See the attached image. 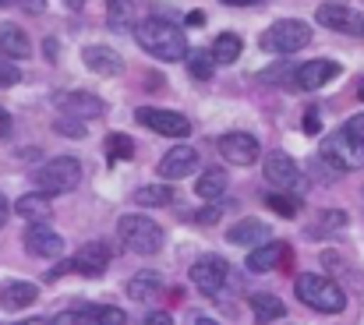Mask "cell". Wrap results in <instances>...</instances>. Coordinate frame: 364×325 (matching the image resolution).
<instances>
[{
  "mask_svg": "<svg viewBox=\"0 0 364 325\" xmlns=\"http://www.w3.org/2000/svg\"><path fill=\"white\" fill-rule=\"evenodd\" d=\"M134 39L156 60L173 64V60H184L188 57V36H184V28H177L166 18H145V21H138L134 25Z\"/></svg>",
  "mask_w": 364,
  "mask_h": 325,
  "instance_id": "cell-1",
  "label": "cell"
},
{
  "mask_svg": "<svg viewBox=\"0 0 364 325\" xmlns=\"http://www.w3.org/2000/svg\"><path fill=\"white\" fill-rule=\"evenodd\" d=\"M294 294L304 308L318 311V315H340L347 308V294L336 279L322 276V272H301L294 283Z\"/></svg>",
  "mask_w": 364,
  "mask_h": 325,
  "instance_id": "cell-2",
  "label": "cell"
},
{
  "mask_svg": "<svg viewBox=\"0 0 364 325\" xmlns=\"http://www.w3.org/2000/svg\"><path fill=\"white\" fill-rule=\"evenodd\" d=\"M308 43H311V25H304L301 18H279L258 39V46L265 53H279V57H290V53L304 50Z\"/></svg>",
  "mask_w": 364,
  "mask_h": 325,
  "instance_id": "cell-3",
  "label": "cell"
},
{
  "mask_svg": "<svg viewBox=\"0 0 364 325\" xmlns=\"http://www.w3.org/2000/svg\"><path fill=\"white\" fill-rule=\"evenodd\" d=\"M117 233H121V244L127 251H134V255H156V251L163 247V226H159L156 219L138 216V213L121 216Z\"/></svg>",
  "mask_w": 364,
  "mask_h": 325,
  "instance_id": "cell-4",
  "label": "cell"
},
{
  "mask_svg": "<svg viewBox=\"0 0 364 325\" xmlns=\"http://www.w3.org/2000/svg\"><path fill=\"white\" fill-rule=\"evenodd\" d=\"M82 181V163L75 156H57L36 170V188L46 195H68Z\"/></svg>",
  "mask_w": 364,
  "mask_h": 325,
  "instance_id": "cell-5",
  "label": "cell"
},
{
  "mask_svg": "<svg viewBox=\"0 0 364 325\" xmlns=\"http://www.w3.org/2000/svg\"><path fill=\"white\" fill-rule=\"evenodd\" d=\"M322 159L329 166H336L340 174H350V170H361L364 166V142L354 138L347 127L333 131L326 142H322Z\"/></svg>",
  "mask_w": 364,
  "mask_h": 325,
  "instance_id": "cell-6",
  "label": "cell"
},
{
  "mask_svg": "<svg viewBox=\"0 0 364 325\" xmlns=\"http://www.w3.org/2000/svg\"><path fill=\"white\" fill-rule=\"evenodd\" d=\"M134 120L145 124L149 131L163 134V138H188L191 134V120L177 110H159V107H138L134 110Z\"/></svg>",
  "mask_w": 364,
  "mask_h": 325,
  "instance_id": "cell-7",
  "label": "cell"
},
{
  "mask_svg": "<svg viewBox=\"0 0 364 325\" xmlns=\"http://www.w3.org/2000/svg\"><path fill=\"white\" fill-rule=\"evenodd\" d=\"M227 276H230V265H227L223 255H202V258L191 265V283H195L205 297H216V294L223 290Z\"/></svg>",
  "mask_w": 364,
  "mask_h": 325,
  "instance_id": "cell-8",
  "label": "cell"
},
{
  "mask_svg": "<svg viewBox=\"0 0 364 325\" xmlns=\"http://www.w3.org/2000/svg\"><path fill=\"white\" fill-rule=\"evenodd\" d=\"M315 21L322 28H333L343 36H364V11H354L347 4H322L315 11Z\"/></svg>",
  "mask_w": 364,
  "mask_h": 325,
  "instance_id": "cell-9",
  "label": "cell"
},
{
  "mask_svg": "<svg viewBox=\"0 0 364 325\" xmlns=\"http://www.w3.org/2000/svg\"><path fill=\"white\" fill-rule=\"evenodd\" d=\"M110 258H114V255H110V244H107V240H89V244H82V247L75 251L71 269H75L78 276L96 279V276H103V272H107Z\"/></svg>",
  "mask_w": 364,
  "mask_h": 325,
  "instance_id": "cell-10",
  "label": "cell"
},
{
  "mask_svg": "<svg viewBox=\"0 0 364 325\" xmlns=\"http://www.w3.org/2000/svg\"><path fill=\"white\" fill-rule=\"evenodd\" d=\"M336 75H340V64L329 60V57H322V60H308V64L294 68V85H297L301 92H318V89L329 85Z\"/></svg>",
  "mask_w": 364,
  "mask_h": 325,
  "instance_id": "cell-11",
  "label": "cell"
},
{
  "mask_svg": "<svg viewBox=\"0 0 364 325\" xmlns=\"http://www.w3.org/2000/svg\"><path fill=\"white\" fill-rule=\"evenodd\" d=\"M220 152H223V159L234 163V166H251V163H258V156H262L258 138L247 134V131H230V134H223V138H220Z\"/></svg>",
  "mask_w": 364,
  "mask_h": 325,
  "instance_id": "cell-12",
  "label": "cell"
},
{
  "mask_svg": "<svg viewBox=\"0 0 364 325\" xmlns=\"http://www.w3.org/2000/svg\"><path fill=\"white\" fill-rule=\"evenodd\" d=\"M262 170H265V181L272 188H279V191H290V188L301 184V166L287 152H269L265 163H262Z\"/></svg>",
  "mask_w": 364,
  "mask_h": 325,
  "instance_id": "cell-13",
  "label": "cell"
},
{
  "mask_svg": "<svg viewBox=\"0 0 364 325\" xmlns=\"http://www.w3.org/2000/svg\"><path fill=\"white\" fill-rule=\"evenodd\" d=\"M25 251L36 255V258H60L64 255V237L43 223H32L25 230Z\"/></svg>",
  "mask_w": 364,
  "mask_h": 325,
  "instance_id": "cell-14",
  "label": "cell"
},
{
  "mask_svg": "<svg viewBox=\"0 0 364 325\" xmlns=\"http://www.w3.org/2000/svg\"><path fill=\"white\" fill-rule=\"evenodd\" d=\"M195 170H198V149H191V145H173L159 159V177L163 181H181V177H188Z\"/></svg>",
  "mask_w": 364,
  "mask_h": 325,
  "instance_id": "cell-15",
  "label": "cell"
},
{
  "mask_svg": "<svg viewBox=\"0 0 364 325\" xmlns=\"http://www.w3.org/2000/svg\"><path fill=\"white\" fill-rule=\"evenodd\" d=\"M60 322H96V325H124L127 315L121 308H110V304H78L71 311L60 315Z\"/></svg>",
  "mask_w": 364,
  "mask_h": 325,
  "instance_id": "cell-16",
  "label": "cell"
},
{
  "mask_svg": "<svg viewBox=\"0 0 364 325\" xmlns=\"http://www.w3.org/2000/svg\"><path fill=\"white\" fill-rule=\"evenodd\" d=\"M0 53L11 57V60H25L32 57V39L21 25L14 21H0Z\"/></svg>",
  "mask_w": 364,
  "mask_h": 325,
  "instance_id": "cell-17",
  "label": "cell"
},
{
  "mask_svg": "<svg viewBox=\"0 0 364 325\" xmlns=\"http://www.w3.org/2000/svg\"><path fill=\"white\" fill-rule=\"evenodd\" d=\"M82 60H85V64H89V71H92V75H100V78H114V75H121L124 71L121 53H117V50H110V46H85Z\"/></svg>",
  "mask_w": 364,
  "mask_h": 325,
  "instance_id": "cell-18",
  "label": "cell"
},
{
  "mask_svg": "<svg viewBox=\"0 0 364 325\" xmlns=\"http://www.w3.org/2000/svg\"><path fill=\"white\" fill-rule=\"evenodd\" d=\"M227 240H230V244H237V247H258V244L272 240V230H269L262 219H241V223H234V226H230Z\"/></svg>",
  "mask_w": 364,
  "mask_h": 325,
  "instance_id": "cell-19",
  "label": "cell"
},
{
  "mask_svg": "<svg viewBox=\"0 0 364 325\" xmlns=\"http://www.w3.org/2000/svg\"><path fill=\"white\" fill-rule=\"evenodd\" d=\"M127 294H131V301L149 304V301H156V297L163 294V276H159L156 269H141V272H134V276L127 279Z\"/></svg>",
  "mask_w": 364,
  "mask_h": 325,
  "instance_id": "cell-20",
  "label": "cell"
},
{
  "mask_svg": "<svg viewBox=\"0 0 364 325\" xmlns=\"http://www.w3.org/2000/svg\"><path fill=\"white\" fill-rule=\"evenodd\" d=\"M287 255H290L287 244H279V240H265V244H258V247L247 255V269H251V272H269V269H276Z\"/></svg>",
  "mask_w": 364,
  "mask_h": 325,
  "instance_id": "cell-21",
  "label": "cell"
},
{
  "mask_svg": "<svg viewBox=\"0 0 364 325\" xmlns=\"http://www.w3.org/2000/svg\"><path fill=\"white\" fill-rule=\"evenodd\" d=\"M57 107L64 110V113H71V117H100L107 110L103 100L92 96V92H68V96L57 100Z\"/></svg>",
  "mask_w": 364,
  "mask_h": 325,
  "instance_id": "cell-22",
  "label": "cell"
},
{
  "mask_svg": "<svg viewBox=\"0 0 364 325\" xmlns=\"http://www.w3.org/2000/svg\"><path fill=\"white\" fill-rule=\"evenodd\" d=\"M36 297H39L36 283H7V287H0V308H7V311L32 308Z\"/></svg>",
  "mask_w": 364,
  "mask_h": 325,
  "instance_id": "cell-23",
  "label": "cell"
},
{
  "mask_svg": "<svg viewBox=\"0 0 364 325\" xmlns=\"http://www.w3.org/2000/svg\"><path fill=\"white\" fill-rule=\"evenodd\" d=\"M195 195H198V198H205V202H220V198L227 195V174H223V170H216V166L202 170V174H198V181H195Z\"/></svg>",
  "mask_w": 364,
  "mask_h": 325,
  "instance_id": "cell-24",
  "label": "cell"
},
{
  "mask_svg": "<svg viewBox=\"0 0 364 325\" xmlns=\"http://www.w3.org/2000/svg\"><path fill=\"white\" fill-rule=\"evenodd\" d=\"M14 213L21 219H28V223H43V219L50 216V195H46V191L21 195V198L14 202Z\"/></svg>",
  "mask_w": 364,
  "mask_h": 325,
  "instance_id": "cell-25",
  "label": "cell"
},
{
  "mask_svg": "<svg viewBox=\"0 0 364 325\" xmlns=\"http://www.w3.org/2000/svg\"><path fill=\"white\" fill-rule=\"evenodd\" d=\"M131 198H134L138 209H159V206H170L173 202V188L170 184H145Z\"/></svg>",
  "mask_w": 364,
  "mask_h": 325,
  "instance_id": "cell-26",
  "label": "cell"
},
{
  "mask_svg": "<svg viewBox=\"0 0 364 325\" xmlns=\"http://www.w3.org/2000/svg\"><path fill=\"white\" fill-rule=\"evenodd\" d=\"M251 311L258 322H279L287 315V304L276 294H251Z\"/></svg>",
  "mask_w": 364,
  "mask_h": 325,
  "instance_id": "cell-27",
  "label": "cell"
},
{
  "mask_svg": "<svg viewBox=\"0 0 364 325\" xmlns=\"http://www.w3.org/2000/svg\"><path fill=\"white\" fill-rule=\"evenodd\" d=\"M241 53H244V43L237 32H220V36L213 39V57H216V64H234Z\"/></svg>",
  "mask_w": 364,
  "mask_h": 325,
  "instance_id": "cell-28",
  "label": "cell"
},
{
  "mask_svg": "<svg viewBox=\"0 0 364 325\" xmlns=\"http://www.w3.org/2000/svg\"><path fill=\"white\" fill-rule=\"evenodd\" d=\"M107 21L110 28H134V0H107Z\"/></svg>",
  "mask_w": 364,
  "mask_h": 325,
  "instance_id": "cell-29",
  "label": "cell"
},
{
  "mask_svg": "<svg viewBox=\"0 0 364 325\" xmlns=\"http://www.w3.org/2000/svg\"><path fill=\"white\" fill-rule=\"evenodd\" d=\"M184 64H188L191 78H198V82H209V78H213V64H216V57H213V50H209V53H205V50H188Z\"/></svg>",
  "mask_w": 364,
  "mask_h": 325,
  "instance_id": "cell-30",
  "label": "cell"
},
{
  "mask_svg": "<svg viewBox=\"0 0 364 325\" xmlns=\"http://www.w3.org/2000/svg\"><path fill=\"white\" fill-rule=\"evenodd\" d=\"M103 149H107V156H110V163H127V159H134V138H127V134H107V142H103Z\"/></svg>",
  "mask_w": 364,
  "mask_h": 325,
  "instance_id": "cell-31",
  "label": "cell"
},
{
  "mask_svg": "<svg viewBox=\"0 0 364 325\" xmlns=\"http://www.w3.org/2000/svg\"><path fill=\"white\" fill-rule=\"evenodd\" d=\"M265 206H269V209H272L276 216H287V219L297 216V209H301V202H297V198H290V195H283L279 188L265 195Z\"/></svg>",
  "mask_w": 364,
  "mask_h": 325,
  "instance_id": "cell-32",
  "label": "cell"
},
{
  "mask_svg": "<svg viewBox=\"0 0 364 325\" xmlns=\"http://www.w3.org/2000/svg\"><path fill=\"white\" fill-rule=\"evenodd\" d=\"M78 120H82V117H71V120H57V124H53V131H57V134H71V138H82V134H85V127H82Z\"/></svg>",
  "mask_w": 364,
  "mask_h": 325,
  "instance_id": "cell-33",
  "label": "cell"
},
{
  "mask_svg": "<svg viewBox=\"0 0 364 325\" xmlns=\"http://www.w3.org/2000/svg\"><path fill=\"white\" fill-rule=\"evenodd\" d=\"M322 131V117H318V110H308L304 113V134H318Z\"/></svg>",
  "mask_w": 364,
  "mask_h": 325,
  "instance_id": "cell-34",
  "label": "cell"
},
{
  "mask_svg": "<svg viewBox=\"0 0 364 325\" xmlns=\"http://www.w3.org/2000/svg\"><path fill=\"white\" fill-rule=\"evenodd\" d=\"M347 131H350L354 138H361L364 142V113H354V117L347 120Z\"/></svg>",
  "mask_w": 364,
  "mask_h": 325,
  "instance_id": "cell-35",
  "label": "cell"
},
{
  "mask_svg": "<svg viewBox=\"0 0 364 325\" xmlns=\"http://www.w3.org/2000/svg\"><path fill=\"white\" fill-rule=\"evenodd\" d=\"M14 82H18V68L0 64V85H14Z\"/></svg>",
  "mask_w": 364,
  "mask_h": 325,
  "instance_id": "cell-36",
  "label": "cell"
},
{
  "mask_svg": "<svg viewBox=\"0 0 364 325\" xmlns=\"http://www.w3.org/2000/svg\"><path fill=\"white\" fill-rule=\"evenodd\" d=\"M18 4H21L28 14H43V11H46V0H18Z\"/></svg>",
  "mask_w": 364,
  "mask_h": 325,
  "instance_id": "cell-37",
  "label": "cell"
},
{
  "mask_svg": "<svg viewBox=\"0 0 364 325\" xmlns=\"http://www.w3.org/2000/svg\"><path fill=\"white\" fill-rule=\"evenodd\" d=\"M220 213H223L220 206H209V209H202V213H198V223H216V219H220Z\"/></svg>",
  "mask_w": 364,
  "mask_h": 325,
  "instance_id": "cell-38",
  "label": "cell"
},
{
  "mask_svg": "<svg viewBox=\"0 0 364 325\" xmlns=\"http://www.w3.org/2000/svg\"><path fill=\"white\" fill-rule=\"evenodd\" d=\"M7 134H11V113L0 107V138H7Z\"/></svg>",
  "mask_w": 364,
  "mask_h": 325,
  "instance_id": "cell-39",
  "label": "cell"
},
{
  "mask_svg": "<svg viewBox=\"0 0 364 325\" xmlns=\"http://www.w3.org/2000/svg\"><path fill=\"white\" fill-rule=\"evenodd\" d=\"M145 322H152V325H170V322H173V319H170L166 311H152V315H149Z\"/></svg>",
  "mask_w": 364,
  "mask_h": 325,
  "instance_id": "cell-40",
  "label": "cell"
},
{
  "mask_svg": "<svg viewBox=\"0 0 364 325\" xmlns=\"http://www.w3.org/2000/svg\"><path fill=\"white\" fill-rule=\"evenodd\" d=\"M223 4H230V7H258L265 0H223Z\"/></svg>",
  "mask_w": 364,
  "mask_h": 325,
  "instance_id": "cell-41",
  "label": "cell"
},
{
  "mask_svg": "<svg viewBox=\"0 0 364 325\" xmlns=\"http://www.w3.org/2000/svg\"><path fill=\"white\" fill-rule=\"evenodd\" d=\"M188 25H205V14H202V11H191V14H188Z\"/></svg>",
  "mask_w": 364,
  "mask_h": 325,
  "instance_id": "cell-42",
  "label": "cell"
},
{
  "mask_svg": "<svg viewBox=\"0 0 364 325\" xmlns=\"http://www.w3.org/2000/svg\"><path fill=\"white\" fill-rule=\"evenodd\" d=\"M7 213H11V206H7V198H4V195H0V223H4V219H7Z\"/></svg>",
  "mask_w": 364,
  "mask_h": 325,
  "instance_id": "cell-43",
  "label": "cell"
},
{
  "mask_svg": "<svg viewBox=\"0 0 364 325\" xmlns=\"http://www.w3.org/2000/svg\"><path fill=\"white\" fill-rule=\"evenodd\" d=\"M64 4H68L71 11H82V7H85V0H64Z\"/></svg>",
  "mask_w": 364,
  "mask_h": 325,
  "instance_id": "cell-44",
  "label": "cell"
},
{
  "mask_svg": "<svg viewBox=\"0 0 364 325\" xmlns=\"http://www.w3.org/2000/svg\"><path fill=\"white\" fill-rule=\"evenodd\" d=\"M358 92H361V100H364V82H361V85H358Z\"/></svg>",
  "mask_w": 364,
  "mask_h": 325,
  "instance_id": "cell-45",
  "label": "cell"
},
{
  "mask_svg": "<svg viewBox=\"0 0 364 325\" xmlns=\"http://www.w3.org/2000/svg\"><path fill=\"white\" fill-rule=\"evenodd\" d=\"M7 4H14V0H0V7H7Z\"/></svg>",
  "mask_w": 364,
  "mask_h": 325,
  "instance_id": "cell-46",
  "label": "cell"
}]
</instances>
